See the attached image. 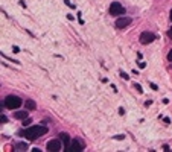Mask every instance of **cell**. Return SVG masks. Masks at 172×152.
I'll return each instance as SVG.
<instances>
[{
    "label": "cell",
    "instance_id": "52a82bcc",
    "mask_svg": "<svg viewBox=\"0 0 172 152\" xmlns=\"http://www.w3.org/2000/svg\"><path fill=\"white\" fill-rule=\"evenodd\" d=\"M47 151H53V152L61 151V143H59V140H49V142H47Z\"/></svg>",
    "mask_w": 172,
    "mask_h": 152
},
{
    "label": "cell",
    "instance_id": "6da1fadb",
    "mask_svg": "<svg viewBox=\"0 0 172 152\" xmlns=\"http://www.w3.org/2000/svg\"><path fill=\"white\" fill-rule=\"evenodd\" d=\"M46 133H47V128H46V126L35 125V126H30V128H27L26 131H21V133H20V136L26 137L27 140H37L38 137L44 136Z\"/></svg>",
    "mask_w": 172,
    "mask_h": 152
},
{
    "label": "cell",
    "instance_id": "8fae6325",
    "mask_svg": "<svg viewBox=\"0 0 172 152\" xmlns=\"http://www.w3.org/2000/svg\"><path fill=\"white\" fill-rule=\"evenodd\" d=\"M24 104H26V108H27V110H35V108H37L35 102H34V101H30V99H29V101H26Z\"/></svg>",
    "mask_w": 172,
    "mask_h": 152
},
{
    "label": "cell",
    "instance_id": "e0dca14e",
    "mask_svg": "<svg viewBox=\"0 0 172 152\" xmlns=\"http://www.w3.org/2000/svg\"><path fill=\"white\" fill-rule=\"evenodd\" d=\"M171 21H172V9H171Z\"/></svg>",
    "mask_w": 172,
    "mask_h": 152
},
{
    "label": "cell",
    "instance_id": "3957f363",
    "mask_svg": "<svg viewBox=\"0 0 172 152\" xmlns=\"http://www.w3.org/2000/svg\"><path fill=\"white\" fill-rule=\"evenodd\" d=\"M84 148H85L84 142L79 140V139H75L69 146H66V151L67 152H79V151H84Z\"/></svg>",
    "mask_w": 172,
    "mask_h": 152
},
{
    "label": "cell",
    "instance_id": "277c9868",
    "mask_svg": "<svg viewBox=\"0 0 172 152\" xmlns=\"http://www.w3.org/2000/svg\"><path fill=\"white\" fill-rule=\"evenodd\" d=\"M110 14L111 15H122V14H125V9L119 2H113L110 5Z\"/></svg>",
    "mask_w": 172,
    "mask_h": 152
},
{
    "label": "cell",
    "instance_id": "4fadbf2b",
    "mask_svg": "<svg viewBox=\"0 0 172 152\" xmlns=\"http://www.w3.org/2000/svg\"><path fill=\"white\" fill-rule=\"evenodd\" d=\"M0 122H2V123H6V122H8V117L2 114V117H0Z\"/></svg>",
    "mask_w": 172,
    "mask_h": 152
},
{
    "label": "cell",
    "instance_id": "ba28073f",
    "mask_svg": "<svg viewBox=\"0 0 172 152\" xmlns=\"http://www.w3.org/2000/svg\"><path fill=\"white\" fill-rule=\"evenodd\" d=\"M59 140L64 143V146H69V145H70V137H69V134H66V133H61V134H59Z\"/></svg>",
    "mask_w": 172,
    "mask_h": 152
},
{
    "label": "cell",
    "instance_id": "7a4b0ae2",
    "mask_svg": "<svg viewBox=\"0 0 172 152\" xmlns=\"http://www.w3.org/2000/svg\"><path fill=\"white\" fill-rule=\"evenodd\" d=\"M3 105H5V108H8V110H15V108H18V107L21 105V99H20L18 96H8V97L3 101Z\"/></svg>",
    "mask_w": 172,
    "mask_h": 152
},
{
    "label": "cell",
    "instance_id": "9a60e30c",
    "mask_svg": "<svg viewBox=\"0 0 172 152\" xmlns=\"http://www.w3.org/2000/svg\"><path fill=\"white\" fill-rule=\"evenodd\" d=\"M120 76H122V78H124V79H128V75H127V73H124V72H122V73H120Z\"/></svg>",
    "mask_w": 172,
    "mask_h": 152
},
{
    "label": "cell",
    "instance_id": "9c48e42d",
    "mask_svg": "<svg viewBox=\"0 0 172 152\" xmlns=\"http://www.w3.org/2000/svg\"><path fill=\"white\" fill-rule=\"evenodd\" d=\"M14 117H15V119L24 120V119L27 117V111H15V113H14Z\"/></svg>",
    "mask_w": 172,
    "mask_h": 152
},
{
    "label": "cell",
    "instance_id": "8992f818",
    "mask_svg": "<svg viewBox=\"0 0 172 152\" xmlns=\"http://www.w3.org/2000/svg\"><path fill=\"white\" fill-rule=\"evenodd\" d=\"M131 18L130 17H120V18H117L116 20V27H119V29H124V27H127V26H130L131 24Z\"/></svg>",
    "mask_w": 172,
    "mask_h": 152
},
{
    "label": "cell",
    "instance_id": "5b68a950",
    "mask_svg": "<svg viewBox=\"0 0 172 152\" xmlns=\"http://www.w3.org/2000/svg\"><path fill=\"white\" fill-rule=\"evenodd\" d=\"M154 40H156V35L152 32H143V34H140V43L142 44H149Z\"/></svg>",
    "mask_w": 172,
    "mask_h": 152
},
{
    "label": "cell",
    "instance_id": "30bf717a",
    "mask_svg": "<svg viewBox=\"0 0 172 152\" xmlns=\"http://www.w3.org/2000/svg\"><path fill=\"white\" fill-rule=\"evenodd\" d=\"M29 145L27 143H17L15 145V151H27Z\"/></svg>",
    "mask_w": 172,
    "mask_h": 152
},
{
    "label": "cell",
    "instance_id": "5bb4252c",
    "mask_svg": "<svg viewBox=\"0 0 172 152\" xmlns=\"http://www.w3.org/2000/svg\"><path fill=\"white\" fill-rule=\"evenodd\" d=\"M168 59L172 62V50H169V53H168Z\"/></svg>",
    "mask_w": 172,
    "mask_h": 152
},
{
    "label": "cell",
    "instance_id": "7c38bea8",
    "mask_svg": "<svg viewBox=\"0 0 172 152\" xmlns=\"http://www.w3.org/2000/svg\"><path fill=\"white\" fill-rule=\"evenodd\" d=\"M23 125H24V126H27V125H30V119H29V117H26V119L23 120Z\"/></svg>",
    "mask_w": 172,
    "mask_h": 152
},
{
    "label": "cell",
    "instance_id": "2e32d148",
    "mask_svg": "<svg viewBox=\"0 0 172 152\" xmlns=\"http://www.w3.org/2000/svg\"><path fill=\"white\" fill-rule=\"evenodd\" d=\"M168 35H169V37H171V38H172V27H171V29H169V32H168Z\"/></svg>",
    "mask_w": 172,
    "mask_h": 152
}]
</instances>
